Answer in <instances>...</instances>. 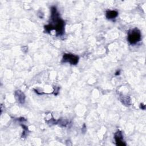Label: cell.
<instances>
[{
    "label": "cell",
    "instance_id": "6da1fadb",
    "mask_svg": "<svg viewBox=\"0 0 146 146\" xmlns=\"http://www.w3.org/2000/svg\"><path fill=\"white\" fill-rule=\"evenodd\" d=\"M51 22L48 25L44 26L45 31L50 32L52 30H55L56 36L61 35L64 31V22L60 18L55 6L51 7Z\"/></svg>",
    "mask_w": 146,
    "mask_h": 146
},
{
    "label": "cell",
    "instance_id": "7a4b0ae2",
    "mask_svg": "<svg viewBox=\"0 0 146 146\" xmlns=\"http://www.w3.org/2000/svg\"><path fill=\"white\" fill-rule=\"evenodd\" d=\"M141 35L140 30L135 28L129 31L128 34V41L131 44H135L141 40Z\"/></svg>",
    "mask_w": 146,
    "mask_h": 146
},
{
    "label": "cell",
    "instance_id": "3957f363",
    "mask_svg": "<svg viewBox=\"0 0 146 146\" xmlns=\"http://www.w3.org/2000/svg\"><path fill=\"white\" fill-rule=\"evenodd\" d=\"M79 61V57L72 54H64L63 56V62H68L71 64H76Z\"/></svg>",
    "mask_w": 146,
    "mask_h": 146
},
{
    "label": "cell",
    "instance_id": "277c9868",
    "mask_svg": "<svg viewBox=\"0 0 146 146\" xmlns=\"http://www.w3.org/2000/svg\"><path fill=\"white\" fill-rule=\"evenodd\" d=\"M115 140L116 141V144L117 145H125V144L124 142L123 141V135L122 133L120 131H117L115 134Z\"/></svg>",
    "mask_w": 146,
    "mask_h": 146
},
{
    "label": "cell",
    "instance_id": "5b68a950",
    "mask_svg": "<svg viewBox=\"0 0 146 146\" xmlns=\"http://www.w3.org/2000/svg\"><path fill=\"white\" fill-rule=\"evenodd\" d=\"M118 15V13L115 10H108L106 12V16L108 19H112L115 18Z\"/></svg>",
    "mask_w": 146,
    "mask_h": 146
},
{
    "label": "cell",
    "instance_id": "8992f818",
    "mask_svg": "<svg viewBox=\"0 0 146 146\" xmlns=\"http://www.w3.org/2000/svg\"><path fill=\"white\" fill-rule=\"evenodd\" d=\"M15 95L16 97L18 98V100L19 102H20L21 103H23L25 102V96L22 92H21L20 91H17L15 92Z\"/></svg>",
    "mask_w": 146,
    "mask_h": 146
},
{
    "label": "cell",
    "instance_id": "52a82bcc",
    "mask_svg": "<svg viewBox=\"0 0 146 146\" xmlns=\"http://www.w3.org/2000/svg\"><path fill=\"white\" fill-rule=\"evenodd\" d=\"M119 71H117V72H116V74H115V75H119Z\"/></svg>",
    "mask_w": 146,
    "mask_h": 146
}]
</instances>
